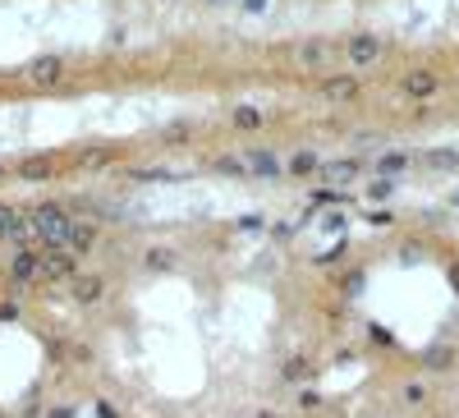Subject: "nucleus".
I'll return each instance as SVG.
<instances>
[{"instance_id":"nucleus-1","label":"nucleus","mask_w":459,"mask_h":418,"mask_svg":"<svg viewBox=\"0 0 459 418\" xmlns=\"http://www.w3.org/2000/svg\"><path fill=\"white\" fill-rule=\"evenodd\" d=\"M69 225H74V217L64 212V207H37L28 217V230L42 239V244H55L64 248V239H69Z\"/></svg>"},{"instance_id":"nucleus-2","label":"nucleus","mask_w":459,"mask_h":418,"mask_svg":"<svg viewBox=\"0 0 459 418\" xmlns=\"http://www.w3.org/2000/svg\"><path fill=\"white\" fill-rule=\"evenodd\" d=\"M382 37H372V32H353L349 37V64L353 69H367V64H377L382 60Z\"/></svg>"},{"instance_id":"nucleus-3","label":"nucleus","mask_w":459,"mask_h":418,"mask_svg":"<svg viewBox=\"0 0 459 418\" xmlns=\"http://www.w3.org/2000/svg\"><path fill=\"white\" fill-rule=\"evenodd\" d=\"M299 64H303V69H331V64H336V42L308 37L303 47H299Z\"/></svg>"},{"instance_id":"nucleus-4","label":"nucleus","mask_w":459,"mask_h":418,"mask_svg":"<svg viewBox=\"0 0 459 418\" xmlns=\"http://www.w3.org/2000/svg\"><path fill=\"white\" fill-rule=\"evenodd\" d=\"M92 244H97V225H88V221H74V225H69V239H64V248H69V253H88Z\"/></svg>"},{"instance_id":"nucleus-5","label":"nucleus","mask_w":459,"mask_h":418,"mask_svg":"<svg viewBox=\"0 0 459 418\" xmlns=\"http://www.w3.org/2000/svg\"><path fill=\"white\" fill-rule=\"evenodd\" d=\"M244 171L262 175V180H275V175H280V161H275L271 152H248L244 156Z\"/></svg>"},{"instance_id":"nucleus-6","label":"nucleus","mask_w":459,"mask_h":418,"mask_svg":"<svg viewBox=\"0 0 459 418\" xmlns=\"http://www.w3.org/2000/svg\"><path fill=\"white\" fill-rule=\"evenodd\" d=\"M74 271V258L69 253H42V267H37V276H69Z\"/></svg>"},{"instance_id":"nucleus-7","label":"nucleus","mask_w":459,"mask_h":418,"mask_svg":"<svg viewBox=\"0 0 459 418\" xmlns=\"http://www.w3.org/2000/svg\"><path fill=\"white\" fill-rule=\"evenodd\" d=\"M60 78H64V60H55V56L32 64V83H60Z\"/></svg>"},{"instance_id":"nucleus-8","label":"nucleus","mask_w":459,"mask_h":418,"mask_svg":"<svg viewBox=\"0 0 459 418\" xmlns=\"http://www.w3.org/2000/svg\"><path fill=\"white\" fill-rule=\"evenodd\" d=\"M37 267H42V253H18V258H14V267H10V271H14V276H32V271H37Z\"/></svg>"},{"instance_id":"nucleus-9","label":"nucleus","mask_w":459,"mask_h":418,"mask_svg":"<svg viewBox=\"0 0 459 418\" xmlns=\"http://www.w3.org/2000/svg\"><path fill=\"white\" fill-rule=\"evenodd\" d=\"M74 295L83 299V304H97V299H101V280H97V276L78 280V285H74Z\"/></svg>"},{"instance_id":"nucleus-10","label":"nucleus","mask_w":459,"mask_h":418,"mask_svg":"<svg viewBox=\"0 0 459 418\" xmlns=\"http://www.w3.org/2000/svg\"><path fill=\"white\" fill-rule=\"evenodd\" d=\"M358 175V161H336V166H326V180H336V184H345V180H353Z\"/></svg>"},{"instance_id":"nucleus-11","label":"nucleus","mask_w":459,"mask_h":418,"mask_svg":"<svg viewBox=\"0 0 459 418\" xmlns=\"http://www.w3.org/2000/svg\"><path fill=\"white\" fill-rule=\"evenodd\" d=\"M404 88H409L413 97H427L432 88H436V78H432V74H409V83H404Z\"/></svg>"},{"instance_id":"nucleus-12","label":"nucleus","mask_w":459,"mask_h":418,"mask_svg":"<svg viewBox=\"0 0 459 418\" xmlns=\"http://www.w3.org/2000/svg\"><path fill=\"white\" fill-rule=\"evenodd\" d=\"M353 93H358L353 78H331V83H326V97H353Z\"/></svg>"},{"instance_id":"nucleus-13","label":"nucleus","mask_w":459,"mask_h":418,"mask_svg":"<svg viewBox=\"0 0 459 418\" xmlns=\"http://www.w3.org/2000/svg\"><path fill=\"white\" fill-rule=\"evenodd\" d=\"M234 124H239V129H258V124H262V110L239 106V110H234Z\"/></svg>"},{"instance_id":"nucleus-14","label":"nucleus","mask_w":459,"mask_h":418,"mask_svg":"<svg viewBox=\"0 0 459 418\" xmlns=\"http://www.w3.org/2000/svg\"><path fill=\"white\" fill-rule=\"evenodd\" d=\"M290 171H294V175H312V171H317V156H312V152H299V156L290 161Z\"/></svg>"},{"instance_id":"nucleus-15","label":"nucleus","mask_w":459,"mask_h":418,"mask_svg":"<svg viewBox=\"0 0 459 418\" xmlns=\"http://www.w3.org/2000/svg\"><path fill=\"white\" fill-rule=\"evenodd\" d=\"M404 166H409V156H404V152L382 156V175H395V171H404Z\"/></svg>"},{"instance_id":"nucleus-16","label":"nucleus","mask_w":459,"mask_h":418,"mask_svg":"<svg viewBox=\"0 0 459 418\" xmlns=\"http://www.w3.org/2000/svg\"><path fill=\"white\" fill-rule=\"evenodd\" d=\"M216 171H225V175H244V156H221V161H216Z\"/></svg>"},{"instance_id":"nucleus-17","label":"nucleus","mask_w":459,"mask_h":418,"mask_svg":"<svg viewBox=\"0 0 459 418\" xmlns=\"http://www.w3.org/2000/svg\"><path fill=\"white\" fill-rule=\"evenodd\" d=\"M427 166H455V152H432Z\"/></svg>"},{"instance_id":"nucleus-18","label":"nucleus","mask_w":459,"mask_h":418,"mask_svg":"<svg viewBox=\"0 0 459 418\" xmlns=\"http://www.w3.org/2000/svg\"><path fill=\"white\" fill-rule=\"evenodd\" d=\"M0 180H5V171H0Z\"/></svg>"}]
</instances>
